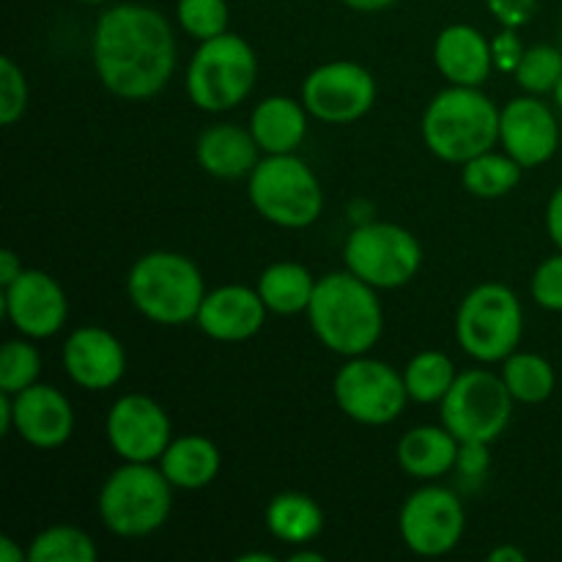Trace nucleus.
I'll use <instances>...</instances> for the list:
<instances>
[{
  "mask_svg": "<svg viewBox=\"0 0 562 562\" xmlns=\"http://www.w3.org/2000/svg\"><path fill=\"white\" fill-rule=\"evenodd\" d=\"M547 231L552 236L554 245L562 250V184L554 190V195L549 198L547 206Z\"/></svg>",
  "mask_w": 562,
  "mask_h": 562,
  "instance_id": "39",
  "label": "nucleus"
},
{
  "mask_svg": "<svg viewBox=\"0 0 562 562\" xmlns=\"http://www.w3.org/2000/svg\"><path fill=\"white\" fill-rule=\"evenodd\" d=\"M456 376L459 373H456L453 360L448 355H442V351H420L406 366L404 384L412 401H417V404H437L453 387Z\"/></svg>",
  "mask_w": 562,
  "mask_h": 562,
  "instance_id": "28",
  "label": "nucleus"
},
{
  "mask_svg": "<svg viewBox=\"0 0 562 562\" xmlns=\"http://www.w3.org/2000/svg\"><path fill=\"white\" fill-rule=\"evenodd\" d=\"M492 55L494 66H497L499 71H510V75H514V71L519 69L521 58H525V44L516 36V27H505V31L494 38Z\"/></svg>",
  "mask_w": 562,
  "mask_h": 562,
  "instance_id": "36",
  "label": "nucleus"
},
{
  "mask_svg": "<svg viewBox=\"0 0 562 562\" xmlns=\"http://www.w3.org/2000/svg\"><path fill=\"white\" fill-rule=\"evenodd\" d=\"M173 488L162 470L126 461L99 492V519L119 538L151 536L168 521Z\"/></svg>",
  "mask_w": 562,
  "mask_h": 562,
  "instance_id": "5",
  "label": "nucleus"
},
{
  "mask_svg": "<svg viewBox=\"0 0 562 562\" xmlns=\"http://www.w3.org/2000/svg\"><path fill=\"white\" fill-rule=\"evenodd\" d=\"M554 102H558L560 104V108H562V77H560V82H558V88H554Z\"/></svg>",
  "mask_w": 562,
  "mask_h": 562,
  "instance_id": "47",
  "label": "nucleus"
},
{
  "mask_svg": "<svg viewBox=\"0 0 562 562\" xmlns=\"http://www.w3.org/2000/svg\"><path fill=\"white\" fill-rule=\"evenodd\" d=\"M97 558L93 538L69 525L47 527L27 549V562H97Z\"/></svg>",
  "mask_w": 562,
  "mask_h": 562,
  "instance_id": "30",
  "label": "nucleus"
},
{
  "mask_svg": "<svg viewBox=\"0 0 562 562\" xmlns=\"http://www.w3.org/2000/svg\"><path fill=\"white\" fill-rule=\"evenodd\" d=\"M467 477H481L488 470V445L486 442H461L459 461H456Z\"/></svg>",
  "mask_w": 562,
  "mask_h": 562,
  "instance_id": "38",
  "label": "nucleus"
},
{
  "mask_svg": "<svg viewBox=\"0 0 562 562\" xmlns=\"http://www.w3.org/2000/svg\"><path fill=\"white\" fill-rule=\"evenodd\" d=\"M258 151L261 146L256 143L252 132L241 130L234 124L209 126L198 137V162L214 179H241L250 176L258 165Z\"/></svg>",
  "mask_w": 562,
  "mask_h": 562,
  "instance_id": "21",
  "label": "nucleus"
},
{
  "mask_svg": "<svg viewBox=\"0 0 562 562\" xmlns=\"http://www.w3.org/2000/svg\"><path fill=\"white\" fill-rule=\"evenodd\" d=\"M250 203L280 228H307L324 209L316 173L294 154H269L250 173Z\"/></svg>",
  "mask_w": 562,
  "mask_h": 562,
  "instance_id": "8",
  "label": "nucleus"
},
{
  "mask_svg": "<svg viewBox=\"0 0 562 562\" xmlns=\"http://www.w3.org/2000/svg\"><path fill=\"white\" fill-rule=\"evenodd\" d=\"M20 274H22V263H20V258H16V252L14 250L0 252V285L5 289V285L14 283Z\"/></svg>",
  "mask_w": 562,
  "mask_h": 562,
  "instance_id": "40",
  "label": "nucleus"
},
{
  "mask_svg": "<svg viewBox=\"0 0 562 562\" xmlns=\"http://www.w3.org/2000/svg\"><path fill=\"white\" fill-rule=\"evenodd\" d=\"M434 64L450 86L481 88L494 66L492 44L472 25L445 27L434 44Z\"/></svg>",
  "mask_w": 562,
  "mask_h": 562,
  "instance_id": "20",
  "label": "nucleus"
},
{
  "mask_svg": "<svg viewBox=\"0 0 562 562\" xmlns=\"http://www.w3.org/2000/svg\"><path fill=\"white\" fill-rule=\"evenodd\" d=\"M499 143L521 168L549 162L560 146V126L549 104L536 97H519L499 110Z\"/></svg>",
  "mask_w": 562,
  "mask_h": 562,
  "instance_id": "16",
  "label": "nucleus"
},
{
  "mask_svg": "<svg viewBox=\"0 0 562 562\" xmlns=\"http://www.w3.org/2000/svg\"><path fill=\"white\" fill-rule=\"evenodd\" d=\"M486 5L505 27H521L530 22L538 0H486Z\"/></svg>",
  "mask_w": 562,
  "mask_h": 562,
  "instance_id": "37",
  "label": "nucleus"
},
{
  "mask_svg": "<svg viewBox=\"0 0 562 562\" xmlns=\"http://www.w3.org/2000/svg\"><path fill=\"white\" fill-rule=\"evenodd\" d=\"M3 311L25 338H49L69 316V300L55 278L42 269H22L20 278L3 289Z\"/></svg>",
  "mask_w": 562,
  "mask_h": 562,
  "instance_id": "15",
  "label": "nucleus"
},
{
  "mask_svg": "<svg viewBox=\"0 0 562 562\" xmlns=\"http://www.w3.org/2000/svg\"><path fill=\"white\" fill-rule=\"evenodd\" d=\"M256 289L267 311L280 313V316H296V313L307 311V305H311L316 280L302 263L280 261L263 269Z\"/></svg>",
  "mask_w": 562,
  "mask_h": 562,
  "instance_id": "26",
  "label": "nucleus"
},
{
  "mask_svg": "<svg viewBox=\"0 0 562 562\" xmlns=\"http://www.w3.org/2000/svg\"><path fill=\"white\" fill-rule=\"evenodd\" d=\"M14 428V398L9 393H0V434H11Z\"/></svg>",
  "mask_w": 562,
  "mask_h": 562,
  "instance_id": "41",
  "label": "nucleus"
},
{
  "mask_svg": "<svg viewBox=\"0 0 562 562\" xmlns=\"http://www.w3.org/2000/svg\"><path fill=\"white\" fill-rule=\"evenodd\" d=\"M530 291L543 311L562 313V250L536 269Z\"/></svg>",
  "mask_w": 562,
  "mask_h": 562,
  "instance_id": "35",
  "label": "nucleus"
},
{
  "mask_svg": "<svg viewBox=\"0 0 562 562\" xmlns=\"http://www.w3.org/2000/svg\"><path fill=\"white\" fill-rule=\"evenodd\" d=\"M307 318L316 338L329 351L344 357H360L371 351L382 338L384 327L376 289L355 272H335L316 280Z\"/></svg>",
  "mask_w": 562,
  "mask_h": 562,
  "instance_id": "2",
  "label": "nucleus"
},
{
  "mask_svg": "<svg viewBox=\"0 0 562 562\" xmlns=\"http://www.w3.org/2000/svg\"><path fill=\"white\" fill-rule=\"evenodd\" d=\"M525 333L521 302L508 285L483 283L461 300L456 313V338L477 362H503Z\"/></svg>",
  "mask_w": 562,
  "mask_h": 562,
  "instance_id": "7",
  "label": "nucleus"
},
{
  "mask_svg": "<svg viewBox=\"0 0 562 562\" xmlns=\"http://www.w3.org/2000/svg\"><path fill=\"white\" fill-rule=\"evenodd\" d=\"M130 300L148 322L162 327L195 322L203 305V274L195 261L181 252L157 250L137 258L126 278Z\"/></svg>",
  "mask_w": 562,
  "mask_h": 562,
  "instance_id": "4",
  "label": "nucleus"
},
{
  "mask_svg": "<svg viewBox=\"0 0 562 562\" xmlns=\"http://www.w3.org/2000/svg\"><path fill=\"white\" fill-rule=\"evenodd\" d=\"M521 170L525 168L510 154L486 151L481 157L464 162L461 181L477 198H503L519 184Z\"/></svg>",
  "mask_w": 562,
  "mask_h": 562,
  "instance_id": "29",
  "label": "nucleus"
},
{
  "mask_svg": "<svg viewBox=\"0 0 562 562\" xmlns=\"http://www.w3.org/2000/svg\"><path fill=\"white\" fill-rule=\"evenodd\" d=\"M80 3H104V0H80Z\"/></svg>",
  "mask_w": 562,
  "mask_h": 562,
  "instance_id": "48",
  "label": "nucleus"
},
{
  "mask_svg": "<svg viewBox=\"0 0 562 562\" xmlns=\"http://www.w3.org/2000/svg\"><path fill=\"white\" fill-rule=\"evenodd\" d=\"M64 368L71 382L91 393L115 387L126 371V351L113 333L102 327H80L66 338Z\"/></svg>",
  "mask_w": 562,
  "mask_h": 562,
  "instance_id": "17",
  "label": "nucleus"
},
{
  "mask_svg": "<svg viewBox=\"0 0 562 562\" xmlns=\"http://www.w3.org/2000/svg\"><path fill=\"white\" fill-rule=\"evenodd\" d=\"M179 16L181 31L190 33L198 42L220 36L228 31V3L225 0H179Z\"/></svg>",
  "mask_w": 562,
  "mask_h": 562,
  "instance_id": "33",
  "label": "nucleus"
},
{
  "mask_svg": "<svg viewBox=\"0 0 562 562\" xmlns=\"http://www.w3.org/2000/svg\"><path fill=\"white\" fill-rule=\"evenodd\" d=\"M291 562H324V554L311 552V549H302V552L291 554Z\"/></svg>",
  "mask_w": 562,
  "mask_h": 562,
  "instance_id": "45",
  "label": "nucleus"
},
{
  "mask_svg": "<svg viewBox=\"0 0 562 562\" xmlns=\"http://www.w3.org/2000/svg\"><path fill=\"white\" fill-rule=\"evenodd\" d=\"M349 9L355 11H384L395 3V0H344Z\"/></svg>",
  "mask_w": 562,
  "mask_h": 562,
  "instance_id": "44",
  "label": "nucleus"
},
{
  "mask_svg": "<svg viewBox=\"0 0 562 562\" xmlns=\"http://www.w3.org/2000/svg\"><path fill=\"white\" fill-rule=\"evenodd\" d=\"M93 69L115 97L151 99L173 77V27L151 5H113L93 27Z\"/></svg>",
  "mask_w": 562,
  "mask_h": 562,
  "instance_id": "1",
  "label": "nucleus"
},
{
  "mask_svg": "<svg viewBox=\"0 0 562 562\" xmlns=\"http://www.w3.org/2000/svg\"><path fill=\"white\" fill-rule=\"evenodd\" d=\"M514 395L503 376L488 371H464L442 398V426L459 442H494L508 428Z\"/></svg>",
  "mask_w": 562,
  "mask_h": 562,
  "instance_id": "9",
  "label": "nucleus"
},
{
  "mask_svg": "<svg viewBox=\"0 0 562 562\" xmlns=\"http://www.w3.org/2000/svg\"><path fill=\"white\" fill-rule=\"evenodd\" d=\"M108 442L124 461L151 464L173 442L170 417L148 395H124L108 415Z\"/></svg>",
  "mask_w": 562,
  "mask_h": 562,
  "instance_id": "14",
  "label": "nucleus"
},
{
  "mask_svg": "<svg viewBox=\"0 0 562 562\" xmlns=\"http://www.w3.org/2000/svg\"><path fill=\"white\" fill-rule=\"evenodd\" d=\"M335 401L340 412L362 426H387L404 412L409 393L404 376L382 360L349 357L335 376Z\"/></svg>",
  "mask_w": 562,
  "mask_h": 562,
  "instance_id": "11",
  "label": "nucleus"
},
{
  "mask_svg": "<svg viewBox=\"0 0 562 562\" xmlns=\"http://www.w3.org/2000/svg\"><path fill=\"white\" fill-rule=\"evenodd\" d=\"M258 77V58L236 33H220L195 49L187 69V93L195 108L225 113L245 102Z\"/></svg>",
  "mask_w": 562,
  "mask_h": 562,
  "instance_id": "6",
  "label": "nucleus"
},
{
  "mask_svg": "<svg viewBox=\"0 0 562 562\" xmlns=\"http://www.w3.org/2000/svg\"><path fill=\"white\" fill-rule=\"evenodd\" d=\"M220 467H223V456L217 445L195 434L173 439L159 459V470L165 472V477L176 488H187V492L209 486L220 475Z\"/></svg>",
  "mask_w": 562,
  "mask_h": 562,
  "instance_id": "24",
  "label": "nucleus"
},
{
  "mask_svg": "<svg viewBox=\"0 0 562 562\" xmlns=\"http://www.w3.org/2000/svg\"><path fill=\"white\" fill-rule=\"evenodd\" d=\"M27 108V82L11 55L0 58V124L11 126Z\"/></svg>",
  "mask_w": 562,
  "mask_h": 562,
  "instance_id": "34",
  "label": "nucleus"
},
{
  "mask_svg": "<svg viewBox=\"0 0 562 562\" xmlns=\"http://www.w3.org/2000/svg\"><path fill=\"white\" fill-rule=\"evenodd\" d=\"M346 267L373 289H401L417 278L423 263L420 241L395 223L357 225L346 239Z\"/></svg>",
  "mask_w": 562,
  "mask_h": 562,
  "instance_id": "10",
  "label": "nucleus"
},
{
  "mask_svg": "<svg viewBox=\"0 0 562 562\" xmlns=\"http://www.w3.org/2000/svg\"><path fill=\"white\" fill-rule=\"evenodd\" d=\"M514 77L527 93H536V97L554 91L562 77V49L549 47V44H536V47L525 49V58Z\"/></svg>",
  "mask_w": 562,
  "mask_h": 562,
  "instance_id": "31",
  "label": "nucleus"
},
{
  "mask_svg": "<svg viewBox=\"0 0 562 562\" xmlns=\"http://www.w3.org/2000/svg\"><path fill=\"white\" fill-rule=\"evenodd\" d=\"M492 562H525V552L516 547H497L492 554H488Z\"/></svg>",
  "mask_w": 562,
  "mask_h": 562,
  "instance_id": "43",
  "label": "nucleus"
},
{
  "mask_svg": "<svg viewBox=\"0 0 562 562\" xmlns=\"http://www.w3.org/2000/svg\"><path fill=\"white\" fill-rule=\"evenodd\" d=\"M376 102V80L355 60H329L313 69L302 82V104L327 124L360 121Z\"/></svg>",
  "mask_w": 562,
  "mask_h": 562,
  "instance_id": "12",
  "label": "nucleus"
},
{
  "mask_svg": "<svg viewBox=\"0 0 562 562\" xmlns=\"http://www.w3.org/2000/svg\"><path fill=\"white\" fill-rule=\"evenodd\" d=\"M307 108L289 97H269L252 110L250 132L261 151L294 154L307 135Z\"/></svg>",
  "mask_w": 562,
  "mask_h": 562,
  "instance_id": "23",
  "label": "nucleus"
},
{
  "mask_svg": "<svg viewBox=\"0 0 562 562\" xmlns=\"http://www.w3.org/2000/svg\"><path fill=\"white\" fill-rule=\"evenodd\" d=\"M423 140L445 162H470L499 140L497 104L481 88L450 86L426 108Z\"/></svg>",
  "mask_w": 562,
  "mask_h": 562,
  "instance_id": "3",
  "label": "nucleus"
},
{
  "mask_svg": "<svg viewBox=\"0 0 562 562\" xmlns=\"http://www.w3.org/2000/svg\"><path fill=\"white\" fill-rule=\"evenodd\" d=\"M267 527L278 541L305 547L324 530V514L307 494L283 492L269 499Z\"/></svg>",
  "mask_w": 562,
  "mask_h": 562,
  "instance_id": "25",
  "label": "nucleus"
},
{
  "mask_svg": "<svg viewBox=\"0 0 562 562\" xmlns=\"http://www.w3.org/2000/svg\"><path fill=\"white\" fill-rule=\"evenodd\" d=\"M401 538L420 558H442L459 547L464 536V508L453 492L426 486L409 494L401 508Z\"/></svg>",
  "mask_w": 562,
  "mask_h": 562,
  "instance_id": "13",
  "label": "nucleus"
},
{
  "mask_svg": "<svg viewBox=\"0 0 562 562\" xmlns=\"http://www.w3.org/2000/svg\"><path fill=\"white\" fill-rule=\"evenodd\" d=\"M239 562H274V554H269V552H247V554H239Z\"/></svg>",
  "mask_w": 562,
  "mask_h": 562,
  "instance_id": "46",
  "label": "nucleus"
},
{
  "mask_svg": "<svg viewBox=\"0 0 562 562\" xmlns=\"http://www.w3.org/2000/svg\"><path fill=\"white\" fill-rule=\"evenodd\" d=\"M38 371H42V357L36 346L25 340H5L0 351V393L16 395L36 384Z\"/></svg>",
  "mask_w": 562,
  "mask_h": 562,
  "instance_id": "32",
  "label": "nucleus"
},
{
  "mask_svg": "<svg viewBox=\"0 0 562 562\" xmlns=\"http://www.w3.org/2000/svg\"><path fill=\"white\" fill-rule=\"evenodd\" d=\"M503 382L510 390L514 401L521 404H543L554 393V368L547 357L521 351V355L505 357Z\"/></svg>",
  "mask_w": 562,
  "mask_h": 562,
  "instance_id": "27",
  "label": "nucleus"
},
{
  "mask_svg": "<svg viewBox=\"0 0 562 562\" xmlns=\"http://www.w3.org/2000/svg\"><path fill=\"white\" fill-rule=\"evenodd\" d=\"M459 448L461 442L445 426L412 428L398 442V464L417 481H434L453 470Z\"/></svg>",
  "mask_w": 562,
  "mask_h": 562,
  "instance_id": "22",
  "label": "nucleus"
},
{
  "mask_svg": "<svg viewBox=\"0 0 562 562\" xmlns=\"http://www.w3.org/2000/svg\"><path fill=\"white\" fill-rule=\"evenodd\" d=\"M14 398V431L38 450H53L69 442L75 431V412L69 398L49 384H31Z\"/></svg>",
  "mask_w": 562,
  "mask_h": 562,
  "instance_id": "18",
  "label": "nucleus"
},
{
  "mask_svg": "<svg viewBox=\"0 0 562 562\" xmlns=\"http://www.w3.org/2000/svg\"><path fill=\"white\" fill-rule=\"evenodd\" d=\"M22 560H27V552H22L9 536L0 538V562H22Z\"/></svg>",
  "mask_w": 562,
  "mask_h": 562,
  "instance_id": "42",
  "label": "nucleus"
},
{
  "mask_svg": "<svg viewBox=\"0 0 562 562\" xmlns=\"http://www.w3.org/2000/svg\"><path fill=\"white\" fill-rule=\"evenodd\" d=\"M195 322L209 338L220 340V344H241L261 333L263 322H267V305H263L258 289L223 285L203 296Z\"/></svg>",
  "mask_w": 562,
  "mask_h": 562,
  "instance_id": "19",
  "label": "nucleus"
}]
</instances>
